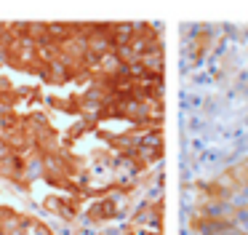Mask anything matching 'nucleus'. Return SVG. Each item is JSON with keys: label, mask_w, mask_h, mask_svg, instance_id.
Returning <instances> with one entry per match:
<instances>
[{"label": "nucleus", "mask_w": 248, "mask_h": 235, "mask_svg": "<svg viewBox=\"0 0 248 235\" xmlns=\"http://www.w3.org/2000/svg\"><path fill=\"white\" fill-rule=\"evenodd\" d=\"M232 224L237 227L240 235H248V208H237V211L232 214Z\"/></svg>", "instance_id": "f257e3e1"}]
</instances>
